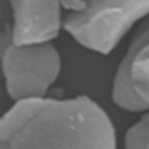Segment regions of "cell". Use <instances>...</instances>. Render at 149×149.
<instances>
[{"instance_id": "cell-5", "label": "cell", "mask_w": 149, "mask_h": 149, "mask_svg": "<svg viewBox=\"0 0 149 149\" xmlns=\"http://www.w3.org/2000/svg\"><path fill=\"white\" fill-rule=\"evenodd\" d=\"M12 37L18 44L53 41L63 29V15L82 6V0H8Z\"/></svg>"}, {"instance_id": "cell-6", "label": "cell", "mask_w": 149, "mask_h": 149, "mask_svg": "<svg viewBox=\"0 0 149 149\" xmlns=\"http://www.w3.org/2000/svg\"><path fill=\"white\" fill-rule=\"evenodd\" d=\"M145 127V134H146V145H145V149H149V111L148 113H143L142 117L139 118Z\"/></svg>"}, {"instance_id": "cell-4", "label": "cell", "mask_w": 149, "mask_h": 149, "mask_svg": "<svg viewBox=\"0 0 149 149\" xmlns=\"http://www.w3.org/2000/svg\"><path fill=\"white\" fill-rule=\"evenodd\" d=\"M111 100L129 113L149 111V16L136 26L116 69Z\"/></svg>"}, {"instance_id": "cell-2", "label": "cell", "mask_w": 149, "mask_h": 149, "mask_svg": "<svg viewBox=\"0 0 149 149\" xmlns=\"http://www.w3.org/2000/svg\"><path fill=\"white\" fill-rule=\"evenodd\" d=\"M149 16V0H82L63 15V29L86 50L110 54Z\"/></svg>"}, {"instance_id": "cell-3", "label": "cell", "mask_w": 149, "mask_h": 149, "mask_svg": "<svg viewBox=\"0 0 149 149\" xmlns=\"http://www.w3.org/2000/svg\"><path fill=\"white\" fill-rule=\"evenodd\" d=\"M2 64L6 92L13 102L48 97L61 72V57L53 41L18 44L10 24L2 34Z\"/></svg>"}, {"instance_id": "cell-1", "label": "cell", "mask_w": 149, "mask_h": 149, "mask_svg": "<svg viewBox=\"0 0 149 149\" xmlns=\"http://www.w3.org/2000/svg\"><path fill=\"white\" fill-rule=\"evenodd\" d=\"M0 149H117L107 111L92 98L13 102L0 120Z\"/></svg>"}]
</instances>
